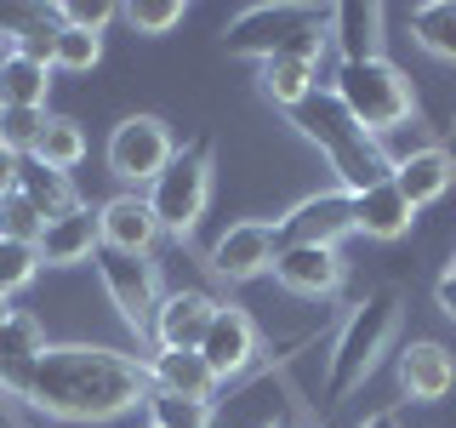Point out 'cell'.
<instances>
[{"instance_id":"obj_19","label":"cell","mask_w":456,"mask_h":428,"mask_svg":"<svg viewBox=\"0 0 456 428\" xmlns=\"http://www.w3.org/2000/svg\"><path fill=\"white\" fill-rule=\"evenodd\" d=\"M149 383L160 394H189V399H211V394H217V371L206 366L200 349H154L149 354Z\"/></svg>"},{"instance_id":"obj_25","label":"cell","mask_w":456,"mask_h":428,"mask_svg":"<svg viewBox=\"0 0 456 428\" xmlns=\"http://www.w3.org/2000/svg\"><path fill=\"white\" fill-rule=\"evenodd\" d=\"M149 428H211V399H189V394H160V389H149Z\"/></svg>"},{"instance_id":"obj_5","label":"cell","mask_w":456,"mask_h":428,"mask_svg":"<svg viewBox=\"0 0 456 428\" xmlns=\"http://www.w3.org/2000/svg\"><path fill=\"white\" fill-rule=\"evenodd\" d=\"M337 103L365 126L370 137L377 132H394L417 114V86L411 75L394 63V57H365V63H342L337 69Z\"/></svg>"},{"instance_id":"obj_4","label":"cell","mask_w":456,"mask_h":428,"mask_svg":"<svg viewBox=\"0 0 456 428\" xmlns=\"http://www.w3.org/2000/svg\"><path fill=\"white\" fill-rule=\"evenodd\" d=\"M399 332V292L382 285L365 303H354V314L342 320L337 349H331V371H325V399H348L360 383L377 371V360L388 354V342Z\"/></svg>"},{"instance_id":"obj_28","label":"cell","mask_w":456,"mask_h":428,"mask_svg":"<svg viewBox=\"0 0 456 428\" xmlns=\"http://www.w3.org/2000/svg\"><path fill=\"white\" fill-rule=\"evenodd\" d=\"M40 235H46V218H40V211L28 206L23 194H6V200H0V240H18V246H40Z\"/></svg>"},{"instance_id":"obj_1","label":"cell","mask_w":456,"mask_h":428,"mask_svg":"<svg viewBox=\"0 0 456 428\" xmlns=\"http://www.w3.org/2000/svg\"><path fill=\"white\" fill-rule=\"evenodd\" d=\"M35 411L57 423H114L149 399V360L103 342H46L18 377L6 383Z\"/></svg>"},{"instance_id":"obj_3","label":"cell","mask_w":456,"mask_h":428,"mask_svg":"<svg viewBox=\"0 0 456 428\" xmlns=\"http://www.w3.org/2000/svg\"><path fill=\"white\" fill-rule=\"evenodd\" d=\"M228 57H251V63H274V57H303L320 63L331 46V6H303V0H274V6H246L223 29Z\"/></svg>"},{"instance_id":"obj_16","label":"cell","mask_w":456,"mask_h":428,"mask_svg":"<svg viewBox=\"0 0 456 428\" xmlns=\"http://www.w3.org/2000/svg\"><path fill=\"white\" fill-rule=\"evenodd\" d=\"M399 389L411 399H422V406H434V399H445L456 389V360L445 342H405L399 349Z\"/></svg>"},{"instance_id":"obj_34","label":"cell","mask_w":456,"mask_h":428,"mask_svg":"<svg viewBox=\"0 0 456 428\" xmlns=\"http://www.w3.org/2000/svg\"><path fill=\"white\" fill-rule=\"evenodd\" d=\"M434 297H439V309H445L451 320H456V263L445 268V275H439V285H434Z\"/></svg>"},{"instance_id":"obj_9","label":"cell","mask_w":456,"mask_h":428,"mask_svg":"<svg viewBox=\"0 0 456 428\" xmlns=\"http://www.w3.org/2000/svg\"><path fill=\"white\" fill-rule=\"evenodd\" d=\"M274 257H280V228L263 218H246L217 235V246L206 251V268L228 285H246L256 275H274Z\"/></svg>"},{"instance_id":"obj_8","label":"cell","mask_w":456,"mask_h":428,"mask_svg":"<svg viewBox=\"0 0 456 428\" xmlns=\"http://www.w3.org/2000/svg\"><path fill=\"white\" fill-rule=\"evenodd\" d=\"M171 154H177V137H171V126L160 114H126L109 132L103 160L120 183H154L171 166Z\"/></svg>"},{"instance_id":"obj_37","label":"cell","mask_w":456,"mask_h":428,"mask_svg":"<svg viewBox=\"0 0 456 428\" xmlns=\"http://www.w3.org/2000/svg\"><path fill=\"white\" fill-rule=\"evenodd\" d=\"M6 314H12V303H6V297H0V320H6Z\"/></svg>"},{"instance_id":"obj_29","label":"cell","mask_w":456,"mask_h":428,"mask_svg":"<svg viewBox=\"0 0 456 428\" xmlns=\"http://www.w3.org/2000/svg\"><path fill=\"white\" fill-rule=\"evenodd\" d=\"M46 120H52L46 109H0V143H6L12 154H35Z\"/></svg>"},{"instance_id":"obj_36","label":"cell","mask_w":456,"mask_h":428,"mask_svg":"<svg viewBox=\"0 0 456 428\" xmlns=\"http://www.w3.org/2000/svg\"><path fill=\"white\" fill-rule=\"evenodd\" d=\"M12 52H18V46H12V40H6V35H0V63H6V57H12Z\"/></svg>"},{"instance_id":"obj_23","label":"cell","mask_w":456,"mask_h":428,"mask_svg":"<svg viewBox=\"0 0 456 428\" xmlns=\"http://www.w3.org/2000/svg\"><path fill=\"white\" fill-rule=\"evenodd\" d=\"M411 35L428 57L439 63H456V0H428V6L411 12Z\"/></svg>"},{"instance_id":"obj_31","label":"cell","mask_w":456,"mask_h":428,"mask_svg":"<svg viewBox=\"0 0 456 428\" xmlns=\"http://www.w3.org/2000/svg\"><path fill=\"white\" fill-rule=\"evenodd\" d=\"M52 18L63 23V29H86V35H103V29L120 18V6H114V0H57Z\"/></svg>"},{"instance_id":"obj_2","label":"cell","mask_w":456,"mask_h":428,"mask_svg":"<svg viewBox=\"0 0 456 428\" xmlns=\"http://www.w3.org/2000/svg\"><path fill=\"white\" fill-rule=\"evenodd\" d=\"M291 126L325 154V160H331L337 189L360 194V189H370V183H388L394 177V160L382 154V143L370 137L365 126L337 103V92H325V86H320V92H308L303 103L291 109Z\"/></svg>"},{"instance_id":"obj_33","label":"cell","mask_w":456,"mask_h":428,"mask_svg":"<svg viewBox=\"0 0 456 428\" xmlns=\"http://www.w3.org/2000/svg\"><path fill=\"white\" fill-rule=\"evenodd\" d=\"M18 166H23V154H12L6 143H0V200L18 194Z\"/></svg>"},{"instance_id":"obj_6","label":"cell","mask_w":456,"mask_h":428,"mask_svg":"<svg viewBox=\"0 0 456 428\" xmlns=\"http://www.w3.org/2000/svg\"><path fill=\"white\" fill-rule=\"evenodd\" d=\"M206 200H211V137H194L189 149H177L171 166L149 183V206H154L160 235L189 240L200 211H206Z\"/></svg>"},{"instance_id":"obj_24","label":"cell","mask_w":456,"mask_h":428,"mask_svg":"<svg viewBox=\"0 0 456 428\" xmlns=\"http://www.w3.org/2000/svg\"><path fill=\"white\" fill-rule=\"evenodd\" d=\"M263 92L274 97L280 109H297L308 92H320V63H303V57H274V63H263Z\"/></svg>"},{"instance_id":"obj_11","label":"cell","mask_w":456,"mask_h":428,"mask_svg":"<svg viewBox=\"0 0 456 428\" xmlns=\"http://www.w3.org/2000/svg\"><path fill=\"white\" fill-rule=\"evenodd\" d=\"M200 354H206L211 371H217V383L246 377L251 360H256V325H251V314L234 309V303H217V314H211V325H206V342H200Z\"/></svg>"},{"instance_id":"obj_18","label":"cell","mask_w":456,"mask_h":428,"mask_svg":"<svg viewBox=\"0 0 456 428\" xmlns=\"http://www.w3.org/2000/svg\"><path fill=\"white\" fill-rule=\"evenodd\" d=\"M411 223H417V206L394 189V177L388 183H370V189L354 194V235H365V240H399V235H411Z\"/></svg>"},{"instance_id":"obj_32","label":"cell","mask_w":456,"mask_h":428,"mask_svg":"<svg viewBox=\"0 0 456 428\" xmlns=\"http://www.w3.org/2000/svg\"><path fill=\"white\" fill-rule=\"evenodd\" d=\"M183 0H132V6H120V18L137 29V35H166V29L183 23Z\"/></svg>"},{"instance_id":"obj_20","label":"cell","mask_w":456,"mask_h":428,"mask_svg":"<svg viewBox=\"0 0 456 428\" xmlns=\"http://www.w3.org/2000/svg\"><path fill=\"white\" fill-rule=\"evenodd\" d=\"M331 40H337L342 63L382 57V6H370V0H342V6H331Z\"/></svg>"},{"instance_id":"obj_30","label":"cell","mask_w":456,"mask_h":428,"mask_svg":"<svg viewBox=\"0 0 456 428\" xmlns=\"http://www.w3.org/2000/svg\"><path fill=\"white\" fill-rule=\"evenodd\" d=\"M40 275V251L35 246H18V240H0V297H18L28 280Z\"/></svg>"},{"instance_id":"obj_17","label":"cell","mask_w":456,"mask_h":428,"mask_svg":"<svg viewBox=\"0 0 456 428\" xmlns=\"http://www.w3.org/2000/svg\"><path fill=\"white\" fill-rule=\"evenodd\" d=\"M456 183V160H451V149H439V143H428V149H411V154H399L394 160V189L411 200V206H434L439 194H445Z\"/></svg>"},{"instance_id":"obj_12","label":"cell","mask_w":456,"mask_h":428,"mask_svg":"<svg viewBox=\"0 0 456 428\" xmlns=\"http://www.w3.org/2000/svg\"><path fill=\"white\" fill-rule=\"evenodd\" d=\"M217 314V297L211 292H166L160 309H154V349H200L206 342V325Z\"/></svg>"},{"instance_id":"obj_15","label":"cell","mask_w":456,"mask_h":428,"mask_svg":"<svg viewBox=\"0 0 456 428\" xmlns=\"http://www.w3.org/2000/svg\"><path fill=\"white\" fill-rule=\"evenodd\" d=\"M97 228H103V246L137 251V257H149L154 240H160V223H154L149 194H114V200H103V206H97Z\"/></svg>"},{"instance_id":"obj_27","label":"cell","mask_w":456,"mask_h":428,"mask_svg":"<svg viewBox=\"0 0 456 428\" xmlns=\"http://www.w3.org/2000/svg\"><path fill=\"white\" fill-rule=\"evenodd\" d=\"M97 57H103V35H86V29H57L52 69H63V75H86V69H97Z\"/></svg>"},{"instance_id":"obj_38","label":"cell","mask_w":456,"mask_h":428,"mask_svg":"<svg viewBox=\"0 0 456 428\" xmlns=\"http://www.w3.org/2000/svg\"><path fill=\"white\" fill-rule=\"evenodd\" d=\"M268 428H291V423H268Z\"/></svg>"},{"instance_id":"obj_35","label":"cell","mask_w":456,"mask_h":428,"mask_svg":"<svg viewBox=\"0 0 456 428\" xmlns=\"http://www.w3.org/2000/svg\"><path fill=\"white\" fill-rule=\"evenodd\" d=\"M360 428H399V411H377V417H365Z\"/></svg>"},{"instance_id":"obj_22","label":"cell","mask_w":456,"mask_h":428,"mask_svg":"<svg viewBox=\"0 0 456 428\" xmlns=\"http://www.w3.org/2000/svg\"><path fill=\"white\" fill-rule=\"evenodd\" d=\"M46 92H52V63L28 52H12L0 63V109H46Z\"/></svg>"},{"instance_id":"obj_13","label":"cell","mask_w":456,"mask_h":428,"mask_svg":"<svg viewBox=\"0 0 456 428\" xmlns=\"http://www.w3.org/2000/svg\"><path fill=\"white\" fill-rule=\"evenodd\" d=\"M274 280L291 297H331L342 285V251L337 246H280Z\"/></svg>"},{"instance_id":"obj_14","label":"cell","mask_w":456,"mask_h":428,"mask_svg":"<svg viewBox=\"0 0 456 428\" xmlns=\"http://www.w3.org/2000/svg\"><path fill=\"white\" fill-rule=\"evenodd\" d=\"M97 246H103V228H97V211L92 206H69L63 218L46 223V235H40V263L46 268H75V263H92Z\"/></svg>"},{"instance_id":"obj_26","label":"cell","mask_w":456,"mask_h":428,"mask_svg":"<svg viewBox=\"0 0 456 428\" xmlns=\"http://www.w3.org/2000/svg\"><path fill=\"white\" fill-rule=\"evenodd\" d=\"M80 154H86L80 120H63V114H52L46 132H40V143H35V160L52 166V171H69V166H80Z\"/></svg>"},{"instance_id":"obj_21","label":"cell","mask_w":456,"mask_h":428,"mask_svg":"<svg viewBox=\"0 0 456 428\" xmlns=\"http://www.w3.org/2000/svg\"><path fill=\"white\" fill-rule=\"evenodd\" d=\"M18 194H23L46 223H52V218H63L69 206H80V194H75V183H69V171L40 166L35 154H23V166H18Z\"/></svg>"},{"instance_id":"obj_7","label":"cell","mask_w":456,"mask_h":428,"mask_svg":"<svg viewBox=\"0 0 456 428\" xmlns=\"http://www.w3.org/2000/svg\"><path fill=\"white\" fill-rule=\"evenodd\" d=\"M97 280H103L109 303L120 309V320L132 325L137 337H149L154 325V309H160V263L154 257H137V251H114V246H97Z\"/></svg>"},{"instance_id":"obj_10","label":"cell","mask_w":456,"mask_h":428,"mask_svg":"<svg viewBox=\"0 0 456 428\" xmlns=\"http://www.w3.org/2000/svg\"><path fill=\"white\" fill-rule=\"evenodd\" d=\"M274 228H280V246H337L342 235H354V194L320 189V194L297 200Z\"/></svg>"}]
</instances>
